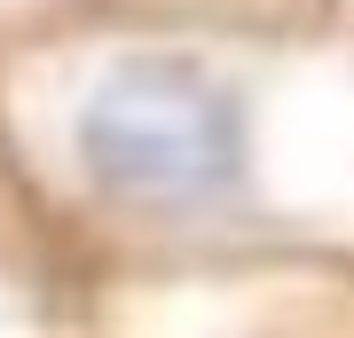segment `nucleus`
Masks as SVG:
<instances>
[{
	"mask_svg": "<svg viewBox=\"0 0 354 338\" xmlns=\"http://www.w3.org/2000/svg\"><path fill=\"white\" fill-rule=\"evenodd\" d=\"M102 8V0H0V63L16 48H32V39H48L55 24H71V16Z\"/></svg>",
	"mask_w": 354,
	"mask_h": 338,
	"instance_id": "20e7f679",
	"label": "nucleus"
},
{
	"mask_svg": "<svg viewBox=\"0 0 354 338\" xmlns=\"http://www.w3.org/2000/svg\"><path fill=\"white\" fill-rule=\"evenodd\" d=\"M0 338H95V283L0 150Z\"/></svg>",
	"mask_w": 354,
	"mask_h": 338,
	"instance_id": "7ed1b4c3",
	"label": "nucleus"
},
{
	"mask_svg": "<svg viewBox=\"0 0 354 338\" xmlns=\"http://www.w3.org/2000/svg\"><path fill=\"white\" fill-rule=\"evenodd\" d=\"M339 8H346V16H354V0H339Z\"/></svg>",
	"mask_w": 354,
	"mask_h": 338,
	"instance_id": "39448f33",
	"label": "nucleus"
},
{
	"mask_svg": "<svg viewBox=\"0 0 354 338\" xmlns=\"http://www.w3.org/2000/svg\"><path fill=\"white\" fill-rule=\"evenodd\" d=\"M95 338H354V260H236L95 283Z\"/></svg>",
	"mask_w": 354,
	"mask_h": 338,
	"instance_id": "f03ea898",
	"label": "nucleus"
},
{
	"mask_svg": "<svg viewBox=\"0 0 354 338\" xmlns=\"http://www.w3.org/2000/svg\"><path fill=\"white\" fill-rule=\"evenodd\" d=\"M0 150L87 283L354 260V16L87 8L0 63Z\"/></svg>",
	"mask_w": 354,
	"mask_h": 338,
	"instance_id": "f257e3e1",
	"label": "nucleus"
}]
</instances>
